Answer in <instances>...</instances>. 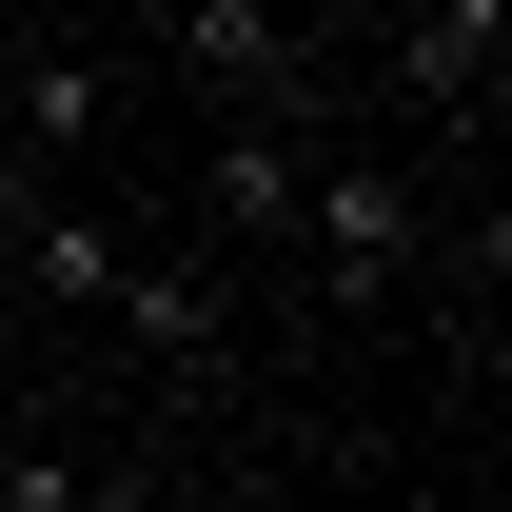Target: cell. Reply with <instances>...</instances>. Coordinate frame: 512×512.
Here are the masks:
<instances>
[{
    "mask_svg": "<svg viewBox=\"0 0 512 512\" xmlns=\"http://www.w3.org/2000/svg\"><path fill=\"white\" fill-rule=\"evenodd\" d=\"M20 276H40V296H119V237H99V217H40Z\"/></svg>",
    "mask_w": 512,
    "mask_h": 512,
    "instance_id": "7",
    "label": "cell"
},
{
    "mask_svg": "<svg viewBox=\"0 0 512 512\" xmlns=\"http://www.w3.org/2000/svg\"><path fill=\"white\" fill-rule=\"evenodd\" d=\"M79 138H99V60H40L20 79V158H79Z\"/></svg>",
    "mask_w": 512,
    "mask_h": 512,
    "instance_id": "6",
    "label": "cell"
},
{
    "mask_svg": "<svg viewBox=\"0 0 512 512\" xmlns=\"http://www.w3.org/2000/svg\"><path fill=\"white\" fill-rule=\"evenodd\" d=\"M394 60H414V99H512V0H394Z\"/></svg>",
    "mask_w": 512,
    "mask_h": 512,
    "instance_id": "2",
    "label": "cell"
},
{
    "mask_svg": "<svg viewBox=\"0 0 512 512\" xmlns=\"http://www.w3.org/2000/svg\"><path fill=\"white\" fill-rule=\"evenodd\" d=\"M178 60L217 79V99H276V119H316V79H296V40H276V0H178Z\"/></svg>",
    "mask_w": 512,
    "mask_h": 512,
    "instance_id": "4",
    "label": "cell"
},
{
    "mask_svg": "<svg viewBox=\"0 0 512 512\" xmlns=\"http://www.w3.org/2000/svg\"><path fill=\"white\" fill-rule=\"evenodd\" d=\"M296 178H316V158H296V119H276V99H237V119H217V158H197L217 237H296Z\"/></svg>",
    "mask_w": 512,
    "mask_h": 512,
    "instance_id": "3",
    "label": "cell"
},
{
    "mask_svg": "<svg viewBox=\"0 0 512 512\" xmlns=\"http://www.w3.org/2000/svg\"><path fill=\"white\" fill-rule=\"evenodd\" d=\"M296 237H316L335 296H394V276H414V197H394L375 158H316V178H296Z\"/></svg>",
    "mask_w": 512,
    "mask_h": 512,
    "instance_id": "1",
    "label": "cell"
},
{
    "mask_svg": "<svg viewBox=\"0 0 512 512\" xmlns=\"http://www.w3.org/2000/svg\"><path fill=\"white\" fill-rule=\"evenodd\" d=\"M99 316H138V335H158V355H197V335H217V296H197L178 256H119V296H99Z\"/></svg>",
    "mask_w": 512,
    "mask_h": 512,
    "instance_id": "5",
    "label": "cell"
}]
</instances>
